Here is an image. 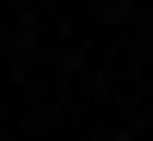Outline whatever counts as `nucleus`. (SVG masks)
I'll use <instances>...</instances> for the list:
<instances>
[]
</instances>
